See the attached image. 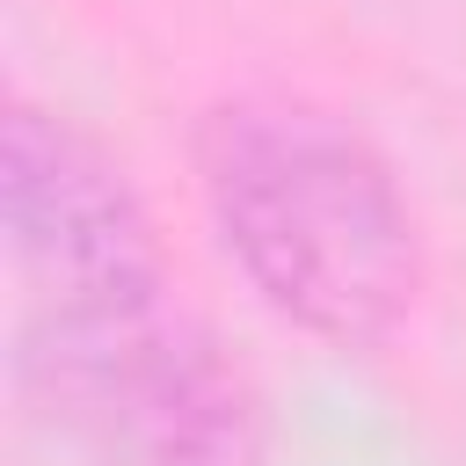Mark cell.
<instances>
[{
  "label": "cell",
  "instance_id": "obj_1",
  "mask_svg": "<svg viewBox=\"0 0 466 466\" xmlns=\"http://www.w3.org/2000/svg\"><path fill=\"white\" fill-rule=\"evenodd\" d=\"M197 189L255 299L313 342L371 350L422 291L415 211L386 153L306 95H233L197 116Z\"/></svg>",
  "mask_w": 466,
  "mask_h": 466
},
{
  "label": "cell",
  "instance_id": "obj_2",
  "mask_svg": "<svg viewBox=\"0 0 466 466\" xmlns=\"http://www.w3.org/2000/svg\"><path fill=\"white\" fill-rule=\"evenodd\" d=\"M22 371L131 466H248L255 451L240 371L167 291L80 313L36 306Z\"/></svg>",
  "mask_w": 466,
  "mask_h": 466
},
{
  "label": "cell",
  "instance_id": "obj_3",
  "mask_svg": "<svg viewBox=\"0 0 466 466\" xmlns=\"http://www.w3.org/2000/svg\"><path fill=\"white\" fill-rule=\"evenodd\" d=\"M0 197H7V240H15L44 313L124 306V299L167 291V262H160L138 189L58 109L7 102Z\"/></svg>",
  "mask_w": 466,
  "mask_h": 466
}]
</instances>
